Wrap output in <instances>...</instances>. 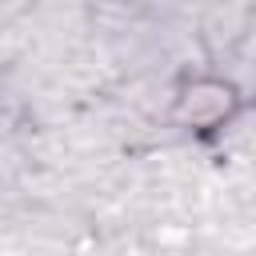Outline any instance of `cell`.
<instances>
[{
	"label": "cell",
	"instance_id": "1",
	"mask_svg": "<svg viewBox=\"0 0 256 256\" xmlns=\"http://www.w3.org/2000/svg\"><path fill=\"white\" fill-rule=\"evenodd\" d=\"M228 108H232V88L204 80V84L188 88L180 116H184L188 124H196V128H200V124H216L220 116H228Z\"/></svg>",
	"mask_w": 256,
	"mask_h": 256
}]
</instances>
